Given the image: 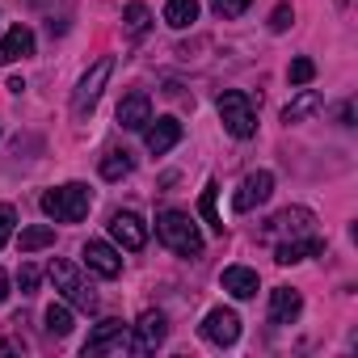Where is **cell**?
<instances>
[{"instance_id": "cell-29", "label": "cell", "mask_w": 358, "mask_h": 358, "mask_svg": "<svg viewBox=\"0 0 358 358\" xmlns=\"http://www.w3.org/2000/svg\"><path fill=\"white\" fill-rule=\"evenodd\" d=\"M249 5H253V0H211V9H215L220 17H241Z\"/></svg>"}, {"instance_id": "cell-14", "label": "cell", "mask_w": 358, "mask_h": 358, "mask_svg": "<svg viewBox=\"0 0 358 358\" xmlns=\"http://www.w3.org/2000/svg\"><path fill=\"white\" fill-rule=\"evenodd\" d=\"M164 333H169V320H164L160 312H143V316H139V324H135V354L156 350V345L164 341Z\"/></svg>"}, {"instance_id": "cell-22", "label": "cell", "mask_w": 358, "mask_h": 358, "mask_svg": "<svg viewBox=\"0 0 358 358\" xmlns=\"http://www.w3.org/2000/svg\"><path fill=\"white\" fill-rule=\"evenodd\" d=\"M55 245V228L51 224H34V228H22V253H38Z\"/></svg>"}, {"instance_id": "cell-2", "label": "cell", "mask_w": 358, "mask_h": 358, "mask_svg": "<svg viewBox=\"0 0 358 358\" xmlns=\"http://www.w3.org/2000/svg\"><path fill=\"white\" fill-rule=\"evenodd\" d=\"M156 236L182 257H199L203 253V232L194 228V220L186 211H160L156 215Z\"/></svg>"}, {"instance_id": "cell-4", "label": "cell", "mask_w": 358, "mask_h": 358, "mask_svg": "<svg viewBox=\"0 0 358 358\" xmlns=\"http://www.w3.org/2000/svg\"><path fill=\"white\" fill-rule=\"evenodd\" d=\"M51 282H55V291H64V299L76 303L80 312H97V291L85 282V274H80L72 262H51Z\"/></svg>"}, {"instance_id": "cell-8", "label": "cell", "mask_w": 358, "mask_h": 358, "mask_svg": "<svg viewBox=\"0 0 358 358\" xmlns=\"http://www.w3.org/2000/svg\"><path fill=\"white\" fill-rule=\"evenodd\" d=\"M199 329H203V337H207L211 345H232V341L241 337V316H236L232 308H211Z\"/></svg>"}, {"instance_id": "cell-10", "label": "cell", "mask_w": 358, "mask_h": 358, "mask_svg": "<svg viewBox=\"0 0 358 358\" xmlns=\"http://www.w3.org/2000/svg\"><path fill=\"white\" fill-rule=\"evenodd\" d=\"M152 122V97L148 93H127L118 101V127L122 131H143Z\"/></svg>"}, {"instance_id": "cell-1", "label": "cell", "mask_w": 358, "mask_h": 358, "mask_svg": "<svg viewBox=\"0 0 358 358\" xmlns=\"http://www.w3.org/2000/svg\"><path fill=\"white\" fill-rule=\"evenodd\" d=\"M89 207H93V190L80 186V182H68V186L43 194V211H47V220H55V224H80V220L89 215Z\"/></svg>"}, {"instance_id": "cell-7", "label": "cell", "mask_w": 358, "mask_h": 358, "mask_svg": "<svg viewBox=\"0 0 358 358\" xmlns=\"http://www.w3.org/2000/svg\"><path fill=\"white\" fill-rule=\"evenodd\" d=\"M274 194V173H266V169H257V173H249L245 182H241V190L232 194V211H253V207H262L266 199Z\"/></svg>"}, {"instance_id": "cell-16", "label": "cell", "mask_w": 358, "mask_h": 358, "mask_svg": "<svg viewBox=\"0 0 358 358\" xmlns=\"http://www.w3.org/2000/svg\"><path fill=\"white\" fill-rule=\"evenodd\" d=\"M143 139H148V152H152V156H164L177 139H182V122H177V118H156Z\"/></svg>"}, {"instance_id": "cell-18", "label": "cell", "mask_w": 358, "mask_h": 358, "mask_svg": "<svg viewBox=\"0 0 358 358\" xmlns=\"http://www.w3.org/2000/svg\"><path fill=\"white\" fill-rule=\"evenodd\" d=\"M220 282H224V291L236 295V299H253V295H257V270H249V266H228Z\"/></svg>"}, {"instance_id": "cell-25", "label": "cell", "mask_w": 358, "mask_h": 358, "mask_svg": "<svg viewBox=\"0 0 358 358\" xmlns=\"http://www.w3.org/2000/svg\"><path fill=\"white\" fill-rule=\"evenodd\" d=\"M43 320H47V333H51V337H68V333H72V312H68V303H51Z\"/></svg>"}, {"instance_id": "cell-19", "label": "cell", "mask_w": 358, "mask_h": 358, "mask_svg": "<svg viewBox=\"0 0 358 358\" xmlns=\"http://www.w3.org/2000/svg\"><path fill=\"white\" fill-rule=\"evenodd\" d=\"M320 106H324V97H320L316 89H299V97H291V101H287L282 122H303V118H312Z\"/></svg>"}, {"instance_id": "cell-13", "label": "cell", "mask_w": 358, "mask_h": 358, "mask_svg": "<svg viewBox=\"0 0 358 358\" xmlns=\"http://www.w3.org/2000/svg\"><path fill=\"white\" fill-rule=\"evenodd\" d=\"M80 257H85V266H89V270H97L101 278H118V274H122V257H118L106 241H89Z\"/></svg>"}, {"instance_id": "cell-30", "label": "cell", "mask_w": 358, "mask_h": 358, "mask_svg": "<svg viewBox=\"0 0 358 358\" xmlns=\"http://www.w3.org/2000/svg\"><path fill=\"white\" fill-rule=\"evenodd\" d=\"M287 26H291V0H282V5L274 9V17H270V30H274V34H282Z\"/></svg>"}, {"instance_id": "cell-5", "label": "cell", "mask_w": 358, "mask_h": 358, "mask_svg": "<svg viewBox=\"0 0 358 358\" xmlns=\"http://www.w3.org/2000/svg\"><path fill=\"white\" fill-rule=\"evenodd\" d=\"M110 72H114V59L106 55V59H97L89 72H85V80L76 85V93H72V114L76 118H89L93 114V106H97V97H101V89H106V80H110Z\"/></svg>"}, {"instance_id": "cell-11", "label": "cell", "mask_w": 358, "mask_h": 358, "mask_svg": "<svg viewBox=\"0 0 358 358\" xmlns=\"http://www.w3.org/2000/svg\"><path fill=\"white\" fill-rule=\"evenodd\" d=\"M312 232V211L308 207H287L266 224V236H308Z\"/></svg>"}, {"instance_id": "cell-27", "label": "cell", "mask_w": 358, "mask_h": 358, "mask_svg": "<svg viewBox=\"0 0 358 358\" xmlns=\"http://www.w3.org/2000/svg\"><path fill=\"white\" fill-rule=\"evenodd\" d=\"M38 278H43V274H38V266H30V262H26V266L17 270V287H22V295H34V291H38Z\"/></svg>"}, {"instance_id": "cell-17", "label": "cell", "mask_w": 358, "mask_h": 358, "mask_svg": "<svg viewBox=\"0 0 358 358\" xmlns=\"http://www.w3.org/2000/svg\"><path fill=\"white\" fill-rule=\"evenodd\" d=\"M324 253V241H316V236H308V241H282L278 249H274V262L278 266H295V262H303V257H320Z\"/></svg>"}, {"instance_id": "cell-12", "label": "cell", "mask_w": 358, "mask_h": 358, "mask_svg": "<svg viewBox=\"0 0 358 358\" xmlns=\"http://www.w3.org/2000/svg\"><path fill=\"white\" fill-rule=\"evenodd\" d=\"M303 312V299L295 287H274L270 291V324H295Z\"/></svg>"}, {"instance_id": "cell-31", "label": "cell", "mask_w": 358, "mask_h": 358, "mask_svg": "<svg viewBox=\"0 0 358 358\" xmlns=\"http://www.w3.org/2000/svg\"><path fill=\"white\" fill-rule=\"evenodd\" d=\"M5 299H9V274L0 270V303H5Z\"/></svg>"}, {"instance_id": "cell-26", "label": "cell", "mask_w": 358, "mask_h": 358, "mask_svg": "<svg viewBox=\"0 0 358 358\" xmlns=\"http://www.w3.org/2000/svg\"><path fill=\"white\" fill-rule=\"evenodd\" d=\"M312 76H316V64L312 59H303V55L291 59V68H287V80L291 85H312Z\"/></svg>"}, {"instance_id": "cell-3", "label": "cell", "mask_w": 358, "mask_h": 358, "mask_svg": "<svg viewBox=\"0 0 358 358\" xmlns=\"http://www.w3.org/2000/svg\"><path fill=\"white\" fill-rule=\"evenodd\" d=\"M220 118H224V131H228V135H236V139H249V135L257 131L253 97H249V93H241V89H232V93H224V97H220Z\"/></svg>"}, {"instance_id": "cell-24", "label": "cell", "mask_w": 358, "mask_h": 358, "mask_svg": "<svg viewBox=\"0 0 358 358\" xmlns=\"http://www.w3.org/2000/svg\"><path fill=\"white\" fill-rule=\"evenodd\" d=\"M215 194H220V186H215V182H207V190H203V199H199V211H203L207 228L224 236V220H220V211H215Z\"/></svg>"}, {"instance_id": "cell-6", "label": "cell", "mask_w": 358, "mask_h": 358, "mask_svg": "<svg viewBox=\"0 0 358 358\" xmlns=\"http://www.w3.org/2000/svg\"><path fill=\"white\" fill-rule=\"evenodd\" d=\"M127 350H135V337L127 333L122 320H101V324L89 333V341H85V358H97V354H127Z\"/></svg>"}, {"instance_id": "cell-21", "label": "cell", "mask_w": 358, "mask_h": 358, "mask_svg": "<svg viewBox=\"0 0 358 358\" xmlns=\"http://www.w3.org/2000/svg\"><path fill=\"white\" fill-rule=\"evenodd\" d=\"M127 173H131V152L127 148H114V152L101 156V177L106 182H122Z\"/></svg>"}, {"instance_id": "cell-9", "label": "cell", "mask_w": 358, "mask_h": 358, "mask_svg": "<svg viewBox=\"0 0 358 358\" xmlns=\"http://www.w3.org/2000/svg\"><path fill=\"white\" fill-rule=\"evenodd\" d=\"M110 236L122 245V249H143L148 245V224L135 215V211H118L110 220Z\"/></svg>"}, {"instance_id": "cell-23", "label": "cell", "mask_w": 358, "mask_h": 358, "mask_svg": "<svg viewBox=\"0 0 358 358\" xmlns=\"http://www.w3.org/2000/svg\"><path fill=\"white\" fill-rule=\"evenodd\" d=\"M122 22H127V34L131 38H143L148 30H152V13H148V5H127V13H122Z\"/></svg>"}, {"instance_id": "cell-15", "label": "cell", "mask_w": 358, "mask_h": 358, "mask_svg": "<svg viewBox=\"0 0 358 358\" xmlns=\"http://www.w3.org/2000/svg\"><path fill=\"white\" fill-rule=\"evenodd\" d=\"M34 51V30L30 26H13L5 38H0V64H17Z\"/></svg>"}, {"instance_id": "cell-20", "label": "cell", "mask_w": 358, "mask_h": 358, "mask_svg": "<svg viewBox=\"0 0 358 358\" xmlns=\"http://www.w3.org/2000/svg\"><path fill=\"white\" fill-rule=\"evenodd\" d=\"M164 22H169L173 30L194 26V22H199V0H169V5H164Z\"/></svg>"}, {"instance_id": "cell-28", "label": "cell", "mask_w": 358, "mask_h": 358, "mask_svg": "<svg viewBox=\"0 0 358 358\" xmlns=\"http://www.w3.org/2000/svg\"><path fill=\"white\" fill-rule=\"evenodd\" d=\"M13 224H17V211H13L9 203H0V249L9 245V236H13Z\"/></svg>"}]
</instances>
